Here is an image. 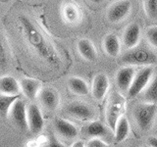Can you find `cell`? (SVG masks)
Returning a JSON list of instances; mask_svg holds the SVG:
<instances>
[{
    "mask_svg": "<svg viewBox=\"0 0 157 147\" xmlns=\"http://www.w3.org/2000/svg\"><path fill=\"white\" fill-rule=\"evenodd\" d=\"M19 22L27 41L37 55L53 65L58 64V56L54 48L45 36L32 22V20L25 15H22L19 17Z\"/></svg>",
    "mask_w": 157,
    "mask_h": 147,
    "instance_id": "obj_1",
    "label": "cell"
},
{
    "mask_svg": "<svg viewBox=\"0 0 157 147\" xmlns=\"http://www.w3.org/2000/svg\"><path fill=\"white\" fill-rule=\"evenodd\" d=\"M157 114V104L155 103L144 102L135 107L134 118L136 124L140 131H148L155 120Z\"/></svg>",
    "mask_w": 157,
    "mask_h": 147,
    "instance_id": "obj_2",
    "label": "cell"
},
{
    "mask_svg": "<svg viewBox=\"0 0 157 147\" xmlns=\"http://www.w3.org/2000/svg\"><path fill=\"white\" fill-rule=\"evenodd\" d=\"M121 60L127 66H151L157 62V58L145 48H134L126 52Z\"/></svg>",
    "mask_w": 157,
    "mask_h": 147,
    "instance_id": "obj_3",
    "label": "cell"
},
{
    "mask_svg": "<svg viewBox=\"0 0 157 147\" xmlns=\"http://www.w3.org/2000/svg\"><path fill=\"white\" fill-rule=\"evenodd\" d=\"M125 109V99L121 93L114 92L111 95L106 108V121L107 125L113 130L114 134L115 127L118 121L123 116V111Z\"/></svg>",
    "mask_w": 157,
    "mask_h": 147,
    "instance_id": "obj_4",
    "label": "cell"
},
{
    "mask_svg": "<svg viewBox=\"0 0 157 147\" xmlns=\"http://www.w3.org/2000/svg\"><path fill=\"white\" fill-rule=\"evenodd\" d=\"M64 112L66 114L82 122H91L95 119V111L88 104H86L82 101H74L67 104L64 108Z\"/></svg>",
    "mask_w": 157,
    "mask_h": 147,
    "instance_id": "obj_5",
    "label": "cell"
},
{
    "mask_svg": "<svg viewBox=\"0 0 157 147\" xmlns=\"http://www.w3.org/2000/svg\"><path fill=\"white\" fill-rule=\"evenodd\" d=\"M152 75H153V69L150 66H145L144 69L136 73L132 85L127 92L128 97L132 99V98H135L140 93H141V91H144L150 82Z\"/></svg>",
    "mask_w": 157,
    "mask_h": 147,
    "instance_id": "obj_6",
    "label": "cell"
},
{
    "mask_svg": "<svg viewBox=\"0 0 157 147\" xmlns=\"http://www.w3.org/2000/svg\"><path fill=\"white\" fill-rule=\"evenodd\" d=\"M132 11L130 0H118L111 4L107 10V19L111 24H118L129 16Z\"/></svg>",
    "mask_w": 157,
    "mask_h": 147,
    "instance_id": "obj_7",
    "label": "cell"
},
{
    "mask_svg": "<svg viewBox=\"0 0 157 147\" xmlns=\"http://www.w3.org/2000/svg\"><path fill=\"white\" fill-rule=\"evenodd\" d=\"M9 115L13 122V124L17 127H19L20 130H29L28 107H26L25 103L20 99V98L14 103Z\"/></svg>",
    "mask_w": 157,
    "mask_h": 147,
    "instance_id": "obj_8",
    "label": "cell"
},
{
    "mask_svg": "<svg viewBox=\"0 0 157 147\" xmlns=\"http://www.w3.org/2000/svg\"><path fill=\"white\" fill-rule=\"evenodd\" d=\"M28 124L29 130L33 134H39L44 127V120L40 109L36 104H29L28 106Z\"/></svg>",
    "mask_w": 157,
    "mask_h": 147,
    "instance_id": "obj_9",
    "label": "cell"
},
{
    "mask_svg": "<svg viewBox=\"0 0 157 147\" xmlns=\"http://www.w3.org/2000/svg\"><path fill=\"white\" fill-rule=\"evenodd\" d=\"M110 130H112L109 126L107 127L99 121H91L82 129V132L88 138H101L103 140L108 138Z\"/></svg>",
    "mask_w": 157,
    "mask_h": 147,
    "instance_id": "obj_10",
    "label": "cell"
},
{
    "mask_svg": "<svg viewBox=\"0 0 157 147\" xmlns=\"http://www.w3.org/2000/svg\"><path fill=\"white\" fill-rule=\"evenodd\" d=\"M136 76V70L132 66H125L117 72L116 85L121 93H126L130 89Z\"/></svg>",
    "mask_w": 157,
    "mask_h": 147,
    "instance_id": "obj_11",
    "label": "cell"
},
{
    "mask_svg": "<svg viewBox=\"0 0 157 147\" xmlns=\"http://www.w3.org/2000/svg\"><path fill=\"white\" fill-rule=\"evenodd\" d=\"M38 99L44 108L49 111H53L60 104V95L56 89L51 87H42L39 91Z\"/></svg>",
    "mask_w": 157,
    "mask_h": 147,
    "instance_id": "obj_12",
    "label": "cell"
},
{
    "mask_svg": "<svg viewBox=\"0 0 157 147\" xmlns=\"http://www.w3.org/2000/svg\"><path fill=\"white\" fill-rule=\"evenodd\" d=\"M109 78L105 74H97L92 81V96L95 100L101 101L109 90Z\"/></svg>",
    "mask_w": 157,
    "mask_h": 147,
    "instance_id": "obj_13",
    "label": "cell"
},
{
    "mask_svg": "<svg viewBox=\"0 0 157 147\" xmlns=\"http://www.w3.org/2000/svg\"><path fill=\"white\" fill-rule=\"evenodd\" d=\"M53 126L57 134L64 138L73 139L78 136V129L68 120L57 117L53 121Z\"/></svg>",
    "mask_w": 157,
    "mask_h": 147,
    "instance_id": "obj_14",
    "label": "cell"
},
{
    "mask_svg": "<svg viewBox=\"0 0 157 147\" xmlns=\"http://www.w3.org/2000/svg\"><path fill=\"white\" fill-rule=\"evenodd\" d=\"M140 38V27L139 24L132 23L128 26L123 34V44L127 49H134L137 46Z\"/></svg>",
    "mask_w": 157,
    "mask_h": 147,
    "instance_id": "obj_15",
    "label": "cell"
},
{
    "mask_svg": "<svg viewBox=\"0 0 157 147\" xmlns=\"http://www.w3.org/2000/svg\"><path fill=\"white\" fill-rule=\"evenodd\" d=\"M62 16L65 22L70 24H77L82 21V13L80 6L75 2H67L62 7Z\"/></svg>",
    "mask_w": 157,
    "mask_h": 147,
    "instance_id": "obj_16",
    "label": "cell"
},
{
    "mask_svg": "<svg viewBox=\"0 0 157 147\" xmlns=\"http://www.w3.org/2000/svg\"><path fill=\"white\" fill-rule=\"evenodd\" d=\"M20 85H21L22 92L29 100H34L36 97H38L39 91L42 88L41 82L37 80H34V78H22Z\"/></svg>",
    "mask_w": 157,
    "mask_h": 147,
    "instance_id": "obj_17",
    "label": "cell"
},
{
    "mask_svg": "<svg viewBox=\"0 0 157 147\" xmlns=\"http://www.w3.org/2000/svg\"><path fill=\"white\" fill-rule=\"evenodd\" d=\"M78 51L81 56L88 62H94L97 59V50L90 39L82 38L78 41L77 44Z\"/></svg>",
    "mask_w": 157,
    "mask_h": 147,
    "instance_id": "obj_18",
    "label": "cell"
},
{
    "mask_svg": "<svg viewBox=\"0 0 157 147\" xmlns=\"http://www.w3.org/2000/svg\"><path fill=\"white\" fill-rule=\"evenodd\" d=\"M22 91L20 82L11 76H4L0 80V92L7 95H20Z\"/></svg>",
    "mask_w": 157,
    "mask_h": 147,
    "instance_id": "obj_19",
    "label": "cell"
},
{
    "mask_svg": "<svg viewBox=\"0 0 157 147\" xmlns=\"http://www.w3.org/2000/svg\"><path fill=\"white\" fill-rule=\"evenodd\" d=\"M103 47L107 55L111 57H117L120 54L121 44L119 37L114 33H109L103 39Z\"/></svg>",
    "mask_w": 157,
    "mask_h": 147,
    "instance_id": "obj_20",
    "label": "cell"
},
{
    "mask_svg": "<svg viewBox=\"0 0 157 147\" xmlns=\"http://www.w3.org/2000/svg\"><path fill=\"white\" fill-rule=\"evenodd\" d=\"M129 134H130L129 121H128L126 116L123 115L116 125L115 130H114V140L119 143V142L124 141Z\"/></svg>",
    "mask_w": 157,
    "mask_h": 147,
    "instance_id": "obj_21",
    "label": "cell"
},
{
    "mask_svg": "<svg viewBox=\"0 0 157 147\" xmlns=\"http://www.w3.org/2000/svg\"><path fill=\"white\" fill-rule=\"evenodd\" d=\"M68 86L70 90L76 95L83 96L88 93V85L86 81L78 77H72L68 81Z\"/></svg>",
    "mask_w": 157,
    "mask_h": 147,
    "instance_id": "obj_22",
    "label": "cell"
},
{
    "mask_svg": "<svg viewBox=\"0 0 157 147\" xmlns=\"http://www.w3.org/2000/svg\"><path fill=\"white\" fill-rule=\"evenodd\" d=\"M20 98V95H7V94H0V115L5 119L10 114L11 108Z\"/></svg>",
    "mask_w": 157,
    "mask_h": 147,
    "instance_id": "obj_23",
    "label": "cell"
},
{
    "mask_svg": "<svg viewBox=\"0 0 157 147\" xmlns=\"http://www.w3.org/2000/svg\"><path fill=\"white\" fill-rule=\"evenodd\" d=\"M144 100L147 103L157 104V75L151 78L148 85L144 90Z\"/></svg>",
    "mask_w": 157,
    "mask_h": 147,
    "instance_id": "obj_24",
    "label": "cell"
},
{
    "mask_svg": "<svg viewBox=\"0 0 157 147\" xmlns=\"http://www.w3.org/2000/svg\"><path fill=\"white\" fill-rule=\"evenodd\" d=\"M144 11L148 18L157 20V0H144Z\"/></svg>",
    "mask_w": 157,
    "mask_h": 147,
    "instance_id": "obj_25",
    "label": "cell"
},
{
    "mask_svg": "<svg viewBox=\"0 0 157 147\" xmlns=\"http://www.w3.org/2000/svg\"><path fill=\"white\" fill-rule=\"evenodd\" d=\"M146 39L151 46L157 48V27H150L146 29Z\"/></svg>",
    "mask_w": 157,
    "mask_h": 147,
    "instance_id": "obj_26",
    "label": "cell"
},
{
    "mask_svg": "<svg viewBox=\"0 0 157 147\" xmlns=\"http://www.w3.org/2000/svg\"><path fill=\"white\" fill-rule=\"evenodd\" d=\"M86 147H110L108 143L101 138H90L86 142Z\"/></svg>",
    "mask_w": 157,
    "mask_h": 147,
    "instance_id": "obj_27",
    "label": "cell"
},
{
    "mask_svg": "<svg viewBox=\"0 0 157 147\" xmlns=\"http://www.w3.org/2000/svg\"><path fill=\"white\" fill-rule=\"evenodd\" d=\"M48 147H66L56 136L50 135L48 140Z\"/></svg>",
    "mask_w": 157,
    "mask_h": 147,
    "instance_id": "obj_28",
    "label": "cell"
},
{
    "mask_svg": "<svg viewBox=\"0 0 157 147\" xmlns=\"http://www.w3.org/2000/svg\"><path fill=\"white\" fill-rule=\"evenodd\" d=\"M147 142H148L149 147H157V137L150 136L148 137V139H147Z\"/></svg>",
    "mask_w": 157,
    "mask_h": 147,
    "instance_id": "obj_29",
    "label": "cell"
},
{
    "mask_svg": "<svg viewBox=\"0 0 157 147\" xmlns=\"http://www.w3.org/2000/svg\"><path fill=\"white\" fill-rule=\"evenodd\" d=\"M72 147H86V144L83 143L82 141L78 140V141H75V142H74Z\"/></svg>",
    "mask_w": 157,
    "mask_h": 147,
    "instance_id": "obj_30",
    "label": "cell"
},
{
    "mask_svg": "<svg viewBox=\"0 0 157 147\" xmlns=\"http://www.w3.org/2000/svg\"><path fill=\"white\" fill-rule=\"evenodd\" d=\"M91 2H93V3H101L103 0H90Z\"/></svg>",
    "mask_w": 157,
    "mask_h": 147,
    "instance_id": "obj_31",
    "label": "cell"
},
{
    "mask_svg": "<svg viewBox=\"0 0 157 147\" xmlns=\"http://www.w3.org/2000/svg\"><path fill=\"white\" fill-rule=\"evenodd\" d=\"M130 147H136V146H130Z\"/></svg>",
    "mask_w": 157,
    "mask_h": 147,
    "instance_id": "obj_32",
    "label": "cell"
},
{
    "mask_svg": "<svg viewBox=\"0 0 157 147\" xmlns=\"http://www.w3.org/2000/svg\"><path fill=\"white\" fill-rule=\"evenodd\" d=\"M148 147H149V146H148Z\"/></svg>",
    "mask_w": 157,
    "mask_h": 147,
    "instance_id": "obj_33",
    "label": "cell"
}]
</instances>
